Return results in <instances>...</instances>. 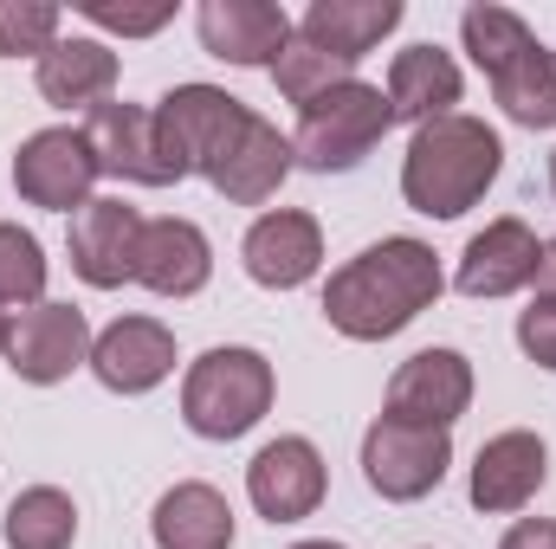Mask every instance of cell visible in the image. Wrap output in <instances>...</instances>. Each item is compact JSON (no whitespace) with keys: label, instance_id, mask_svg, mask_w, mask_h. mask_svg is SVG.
Listing matches in <instances>:
<instances>
[{"label":"cell","instance_id":"obj_1","mask_svg":"<svg viewBox=\"0 0 556 549\" xmlns=\"http://www.w3.org/2000/svg\"><path fill=\"white\" fill-rule=\"evenodd\" d=\"M440 284L446 278H440L433 246L395 233V240H376L350 266L330 272V284H324V317L350 343H389V336H402L415 323L420 310H433Z\"/></svg>","mask_w":556,"mask_h":549},{"label":"cell","instance_id":"obj_2","mask_svg":"<svg viewBox=\"0 0 556 549\" xmlns=\"http://www.w3.org/2000/svg\"><path fill=\"white\" fill-rule=\"evenodd\" d=\"M505 168V142L479 117L453 111L440 124H420L402 155V201L427 220H459L466 207L485 201V188Z\"/></svg>","mask_w":556,"mask_h":549},{"label":"cell","instance_id":"obj_3","mask_svg":"<svg viewBox=\"0 0 556 549\" xmlns=\"http://www.w3.org/2000/svg\"><path fill=\"white\" fill-rule=\"evenodd\" d=\"M273 395H278L273 362L260 349H247V343H227V349H207L201 362H188L181 420L201 439H240L273 413Z\"/></svg>","mask_w":556,"mask_h":549},{"label":"cell","instance_id":"obj_4","mask_svg":"<svg viewBox=\"0 0 556 549\" xmlns=\"http://www.w3.org/2000/svg\"><path fill=\"white\" fill-rule=\"evenodd\" d=\"M395 111H389V91L382 85H337L311 104H298V130H291V162L311 168V175H350L363 168V155L389 137Z\"/></svg>","mask_w":556,"mask_h":549},{"label":"cell","instance_id":"obj_5","mask_svg":"<svg viewBox=\"0 0 556 549\" xmlns=\"http://www.w3.org/2000/svg\"><path fill=\"white\" fill-rule=\"evenodd\" d=\"M247 117H253V111H247L240 98H227L220 85H175V91L155 104V142H162L168 175H175V181L207 175V168L227 155V142L240 137Z\"/></svg>","mask_w":556,"mask_h":549},{"label":"cell","instance_id":"obj_6","mask_svg":"<svg viewBox=\"0 0 556 549\" xmlns=\"http://www.w3.org/2000/svg\"><path fill=\"white\" fill-rule=\"evenodd\" d=\"M446 465H453V433H440V426H408V420L382 413L363 433V478L389 505H415L427 491H440Z\"/></svg>","mask_w":556,"mask_h":549},{"label":"cell","instance_id":"obj_7","mask_svg":"<svg viewBox=\"0 0 556 549\" xmlns=\"http://www.w3.org/2000/svg\"><path fill=\"white\" fill-rule=\"evenodd\" d=\"M13 188L26 207H46V214H78L98 188V155L85 130H39V137L20 142L13 155Z\"/></svg>","mask_w":556,"mask_h":549},{"label":"cell","instance_id":"obj_8","mask_svg":"<svg viewBox=\"0 0 556 549\" xmlns=\"http://www.w3.org/2000/svg\"><path fill=\"white\" fill-rule=\"evenodd\" d=\"M324 485H330L324 452H317L304 433L266 439V446L253 452V465H247V498H253V511H260L266 524H304V518L324 505Z\"/></svg>","mask_w":556,"mask_h":549},{"label":"cell","instance_id":"obj_9","mask_svg":"<svg viewBox=\"0 0 556 549\" xmlns=\"http://www.w3.org/2000/svg\"><path fill=\"white\" fill-rule=\"evenodd\" d=\"M142 220L130 201L117 194H91L78 214H72V233H65V253H72V272L98 291H117L137 278V253H142Z\"/></svg>","mask_w":556,"mask_h":549},{"label":"cell","instance_id":"obj_10","mask_svg":"<svg viewBox=\"0 0 556 549\" xmlns=\"http://www.w3.org/2000/svg\"><path fill=\"white\" fill-rule=\"evenodd\" d=\"M91 362V323L78 304H33L13 310V336H7V369L33 388L65 382L72 369Z\"/></svg>","mask_w":556,"mask_h":549},{"label":"cell","instance_id":"obj_11","mask_svg":"<svg viewBox=\"0 0 556 549\" xmlns=\"http://www.w3.org/2000/svg\"><path fill=\"white\" fill-rule=\"evenodd\" d=\"M466 408H472V362L459 349H420L389 375V420L453 433Z\"/></svg>","mask_w":556,"mask_h":549},{"label":"cell","instance_id":"obj_12","mask_svg":"<svg viewBox=\"0 0 556 549\" xmlns=\"http://www.w3.org/2000/svg\"><path fill=\"white\" fill-rule=\"evenodd\" d=\"M85 142L98 155V175L137 181V188H175V175L162 162V142H155V111L104 98V104L85 111Z\"/></svg>","mask_w":556,"mask_h":549},{"label":"cell","instance_id":"obj_13","mask_svg":"<svg viewBox=\"0 0 556 549\" xmlns=\"http://www.w3.org/2000/svg\"><path fill=\"white\" fill-rule=\"evenodd\" d=\"M544 472H551V452L531 426H511V433H492L472 459V478H466V498L472 511L485 518H511L525 511L538 491H544Z\"/></svg>","mask_w":556,"mask_h":549},{"label":"cell","instance_id":"obj_14","mask_svg":"<svg viewBox=\"0 0 556 549\" xmlns=\"http://www.w3.org/2000/svg\"><path fill=\"white\" fill-rule=\"evenodd\" d=\"M240 259H247V278L266 284V291H298L311 284L317 266H324V227L298 207H273L247 227L240 240Z\"/></svg>","mask_w":556,"mask_h":549},{"label":"cell","instance_id":"obj_15","mask_svg":"<svg viewBox=\"0 0 556 549\" xmlns=\"http://www.w3.org/2000/svg\"><path fill=\"white\" fill-rule=\"evenodd\" d=\"M91 375L111 395H149L175 375V330L155 317H117L91 336Z\"/></svg>","mask_w":556,"mask_h":549},{"label":"cell","instance_id":"obj_16","mask_svg":"<svg viewBox=\"0 0 556 549\" xmlns=\"http://www.w3.org/2000/svg\"><path fill=\"white\" fill-rule=\"evenodd\" d=\"M194 33H201V46L214 52V59H227V65H266L273 72L278 52L291 46V13L273 7V0H201V13H194Z\"/></svg>","mask_w":556,"mask_h":549},{"label":"cell","instance_id":"obj_17","mask_svg":"<svg viewBox=\"0 0 556 549\" xmlns=\"http://www.w3.org/2000/svg\"><path fill=\"white\" fill-rule=\"evenodd\" d=\"M538 259H544V240H538L518 214H505V220H492L485 233L466 240L453 284H459L466 297H511V291H525V284L538 278Z\"/></svg>","mask_w":556,"mask_h":549},{"label":"cell","instance_id":"obj_18","mask_svg":"<svg viewBox=\"0 0 556 549\" xmlns=\"http://www.w3.org/2000/svg\"><path fill=\"white\" fill-rule=\"evenodd\" d=\"M291 168H298V162H291V137H278V124H266V117L253 111V117L240 124V137L227 142V155L207 168V181H214L220 201L260 207V201H273L278 188H285Z\"/></svg>","mask_w":556,"mask_h":549},{"label":"cell","instance_id":"obj_19","mask_svg":"<svg viewBox=\"0 0 556 549\" xmlns=\"http://www.w3.org/2000/svg\"><path fill=\"white\" fill-rule=\"evenodd\" d=\"M214 278V246L194 220L168 214L142 227V253H137V284H149L155 297H194Z\"/></svg>","mask_w":556,"mask_h":549},{"label":"cell","instance_id":"obj_20","mask_svg":"<svg viewBox=\"0 0 556 549\" xmlns=\"http://www.w3.org/2000/svg\"><path fill=\"white\" fill-rule=\"evenodd\" d=\"M33 85L52 111H72V104H104L117 91V52L104 39H85V33H59V46L33 65Z\"/></svg>","mask_w":556,"mask_h":549},{"label":"cell","instance_id":"obj_21","mask_svg":"<svg viewBox=\"0 0 556 549\" xmlns=\"http://www.w3.org/2000/svg\"><path fill=\"white\" fill-rule=\"evenodd\" d=\"M459 91H466V78H459L453 52H440V46H408L389 65V111H395V124H415L420 130V124L453 117Z\"/></svg>","mask_w":556,"mask_h":549},{"label":"cell","instance_id":"obj_22","mask_svg":"<svg viewBox=\"0 0 556 549\" xmlns=\"http://www.w3.org/2000/svg\"><path fill=\"white\" fill-rule=\"evenodd\" d=\"M149 537H155V549H233V505L214 485L181 478L155 498Z\"/></svg>","mask_w":556,"mask_h":549},{"label":"cell","instance_id":"obj_23","mask_svg":"<svg viewBox=\"0 0 556 549\" xmlns=\"http://www.w3.org/2000/svg\"><path fill=\"white\" fill-rule=\"evenodd\" d=\"M402 0H311L304 7V20H298V33L311 39V46H324V52H337V59H369L395 26H402Z\"/></svg>","mask_w":556,"mask_h":549},{"label":"cell","instance_id":"obj_24","mask_svg":"<svg viewBox=\"0 0 556 549\" xmlns=\"http://www.w3.org/2000/svg\"><path fill=\"white\" fill-rule=\"evenodd\" d=\"M492 98L511 124L525 130H556V52L551 46H531L518 52L498 78H492Z\"/></svg>","mask_w":556,"mask_h":549},{"label":"cell","instance_id":"obj_25","mask_svg":"<svg viewBox=\"0 0 556 549\" xmlns=\"http://www.w3.org/2000/svg\"><path fill=\"white\" fill-rule=\"evenodd\" d=\"M0 537H7V549H72L78 505L59 485H26L0 518Z\"/></svg>","mask_w":556,"mask_h":549},{"label":"cell","instance_id":"obj_26","mask_svg":"<svg viewBox=\"0 0 556 549\" xmlns=\"http://www.w3.org/2000/svg\"><path fill=\"white\" fill-rule=\"evenodd\" d=\"M459 46L472 52V65L485 72V78H498L518 52H531L538 39H531V26H525V13H511V7H492V0H479V7H466L459 13Z\"/></svg>","mask_w":556,"mask_h":549},{"label":"cell","instance_id":"obj_27","mask_svg":"<svg viewBox=\"0 0 556 549\" xmlns=\"http://www.w3.org/2000/svg\"><path fill=\"white\" fill-rule=\"evenodd\" d=\"M350 78H356V65L324 52V46H311L304 33H291V46L278 52V65H273V85L285 104H311V98H324V91H337Z\"/></svg>","mask_w":556,"mask_h":549},{"label":"cell","instance_id":"obj_28","mask_svg":"<svg viewBox=\"0 0 556 549\" xmlns=\"http://www.w3.org/2000/svg\"><path fill=\"white\" fill-rule=\"evenodd\" d=\"M33 304H46V246L20 220H0V310Z\"/></svg>","mask_w":556,"mask_h":549},{"label":"cell","instance_id":"obj_29","mask_svg":"<svg viewBox=\"0 0 556 549\" xmlns=\"http://www.w3.org/2000/svg\"><path fill=\"white\" fill-rule=\"evenodd\" d=\"M59 20L65 13L52 0H0V59H20V52L46 59L59 46Z\"/></svg>","mask_w":556,"mask_h":549},{"label":"cell","instance_id":"obj_30","mask_svg":"<svg viewBox=\"0 0 556 549\" xmlns=\"http://www.w3.org/2000/svg\"><path fill=\"white\" fill-rule=\"evenodd\" d=\"M78 13L91 20V26H104V33H124V39H149V33H162L168 20H175V7L162 0V7H117V0H78Z\"/></svg>","mask_w":556,"mask_h":549},{"label":"cell","instance_id":"obj_31","mask_svg":"<svg viewBox=\"0 0 556 549\" xmlns=\"http://www.w3.org/2000/svg\"><path fill=\"white\" fill-rule=\"evenodd\" d=\"M518 349L556 375V297H538L531 310H518Z\"/></svg>","mask_w":556,"mask_h":549},{"label":"cell","instance_id":"obj_32","mask_svg":"<svg viewBox=\"0 0 556 549\" xmlns=\"http://www.w3.org/2000/svg\"><path fill=\"white\" fill-rule=\"evenodd\" d=\"M498 549H556V518H518Z\"/></svg>","mask_w":556,"mask_h":549},{"label":"cell","instance_id":"obj_33","mask_svg":"<svg viewBox=\"0 0 556 549\" xmlns=\"http://www.w3.org/2000/svg\"><path fill=\"white\" fill-rule=\"evenodd\" d=\"M538 297H556V240H544V259H538Z\"/></svg>","mask_w":556,"mask_h":549},{"label":"cell","instance_id":"obj_34","mask_svg":"<svg viewBox=\"0 0 556 549\" xmlns=\"http://www.w3.org/2000/svg\"><path fill=\"white\" fill-rule=\"evenodd\" d=\"M7 336H13V310H0V356H7Z\"/></svg>","mask_w":556,"mask_h":549},{"label":"cell","instance_id":"obj_35","mask_svg":"<svg viewBox=\"0 0 556 549\" xmlns=\"http://www.w3.org/2000/svg\"><path fill=\"white\" fill-rule=\"evenodd\" d=\"M291 549H343V544H324V537H311V544H291Z\"/></svg>","mask_w":556,"mask_h":549},{"label":"cell","instance_id":"obj_36","mask_svg":"<svg viewBox=\"0 0 556 549\" xmlns=\"http://www.w3.org/2000/svg\"><path fill=\"white\" fill-rule=\"evenodd\" d=\"M551 194H556V155H551Z\"/></svg>","mask_w":556,"mask_h":549}]
</instances>
